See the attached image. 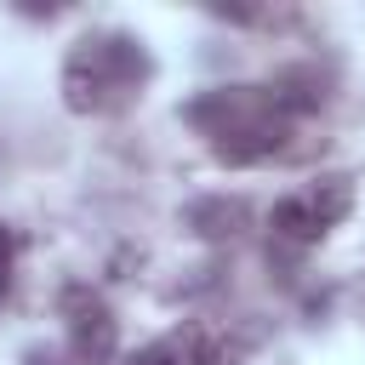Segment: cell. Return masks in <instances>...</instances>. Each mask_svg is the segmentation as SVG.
<instances>
[{
	"instance_id": "obj_1",
	"label": "cell",
	"mask_w": 365,
	"mask_h": 365,
	"mask_svg": "<svg viewBox=\"0 0 365 365\" xmlns=\"http://www.w3.org/2000/svg\"><path fill=\"white\" fill-rule=\"evenodd\" d=\"M148 74H154V57L137 34L91 29L63 57V103L74 114H120L143 97Z\"/></svg>"
},
{
	"instance_id": "obj_4",
	"label": "cell",
	"mask_w": 365,
	"mask_h": 365,
	"mask_svg": "<svg viewBox=\"0 0 365 365\" xmlns=\"http://www.w3.org/2000/svg\"><path fill=\"white\" fill-rule=\"evenodd\" d=\"M182 222L200 234V240H240L245 222H251V205L240 194H205V200H188Z\"/></svg>"
},
{
	"instance_id": "obj_6",
	"label": "cell",
	"mask_w": 365,
	"mask_h": 365,
	"mask_svg": "<svg viewBox=\"0 0 365 365\" xmlns=\"http://www.w3.org/2000/svg\"><path fill=\"white\" fill-rule=\"evenodd\" d=\"M308 200H314V211L325 217V228H336L348 211H354V182L342 177V171H331V177H314L308 188H302Z\"/></svg>"
},
{
	"instance_id": "obj_9",
	"label": "cell",
	"mask_w": 365,
	"mask_h": 365,
	"mask_svg": "<svg viewBox=\"0 0 365 365\" xmlns=\"http://www.w3.org/2000/svg\"><path fill=\"white\" fill-rule=\"evenodd\" d=\"M11 262H17V245H11V228L0 222V302H6V291H11Z\"/></svg>"
},
{
	"instance_id": "obj_3",
	"label": "cell",
	"mask_w": 365,
	"mask_h": 365,
	"mask_svg": "<svg viewBox=\"0 0 365 365\" xmlns=\"http://www.w3.org/2000/svg\"><path fill=\"white\" fill-rule=\"evenodd\" d=\"M57 314H63V331H68V354H74L80 365H108V359H114L120 325H114V308L103 302V291H91V285H63Z\"/></svg>"
},
{
	"instance_id": "obj_2",
	"label": "cell",
	"mask_w": 365,
	"mask_h": 365,
	"mask_svg": "<svg viewBox=\"0 0 365 365\" xmlns=\"http://www.w3.org/2000/svg\"><path fill=\"white\" fill-rule=\"evenodd\" d=\"M182 114H188V125L211 143V154L228 160V165H257V160L285 154L291 125H297V120H285V114L274 108L268 86H222V91L194 97Z\"/></svg>"
},
{
	"instance_id": "obj_7",
	"label": "cell",
	"mask_w": 365,
	"mask_h": 365,
	"mask_svg": "<svg viewBox=\"0 0 365 365\" xmlns=\"http://www.w3.org/2000/svg\"><path fill=\"white\" fill-rule=\"evenodd\" d=\"M194 336H200V331H171V336L137 348L125 365H194Z\"/></svg>"
},
{
	"instance_id": "obj_10",
	"label": "cell",
	"mask_w": 365,
	"mask_h": 365,
	"mask_svg": "<svg viewBox=\"0 0 365 365\" xmlns=\"http://www.w3.org/2000/svg\"><path fill=\"white\" fill-rule=\"evenodd\" d=\"M23 365H63V359H57L51 348H29V354H23Z\"/></svg>"
},
{
	"instance_id": "obj_5",
	"label": "cell",
	"mask_w": 365,
	"mask_h": 365,
	"mask_svg": "<svg viewBox=\"0 0 365 365\" xmlns=\"http://www.w3.org/2000/svg\"><path fill=\"white\" fill-rule=\"evenodd\" d=\"M268 228H274V240L279 245H291V251H302V245H314V240H325L331 228H325V217L314 211V200L297 188V194H285V200H274V211H268Z\"/></svg>"
},
{
	"instance_id": "obj_8",
	"label": "cell",
	"mask_w": 365,
	"mask_h": 365,
	"mask_svg": "<svg viewBox=\"0 0 365 365\" xmlns=\"http://www.w3.org/2000/svg\"><path fill=\"white\" fill-rule=\"evenodd\" d=\"M194 365H245V342L222 336V331H200L194 336Z\"/></svg>"
}]
</instances>
